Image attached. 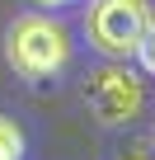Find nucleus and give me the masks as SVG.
<instances>
[{
    "label": "nucleus",
    "mask_w": 155,
    "mask_h": 160,
    "mask_svg": "<svg viewBox=\"0 0 155 160\" xmlns=\"http://www.w3.org/2000/svg\"><path fill=\"white\" fill-rule=\"evenodd\" d=\"M85 104H90V113H94L104 127H122V122H132V118L141 113V104H146V80H141L127 61H108V66H99V71L85 80Z\"/></svg>",
    "instance_id": "obj_3"
},
{
    "label": "nucleus",
    "mask_w": 155,
    "mask_h": 160,
    "mask_svg": "<svg viewBox=\"0 0 155 160\" xmlns=\"http://www.w3.org/2000/svg\"><path fill=\"white\" fill-rule=\"evenodd\" d=\"M150 24V0H90L85 38L108 61H132L141 33Z\"/></svg>",
    "instance_id": "obj_2"
},
{
    "label": "nucleus",
    "mask_w": 155,
    "mask_h": 160,
    "mask_svg": "<svg viewBox=\"0 0 155 160\" xmlns=\"http://www.w3.org/2000/svg\"><path fill=\"white\" fill-rule=\"evenodd\" d=\"M5 61L24 80H52V75H61L70 66V33H66V24H56L42 10L19 14L5 28Z\"/></svg>",
    "instance_id": "obj_1"
},
{
    "label": "nucleus",
    "mask_w": 155,
    "mask_h": 160,
    "mask_svg": "<svg viewBox=\"0 0 155 160\" xmlns=\"http://www.w3.org/2000/svg\"><path fill=\"white\" fill-rule=\"evenodd\" d=\"M136 66H141V75H155V14H150V24H146V33H141V42H136Z\"/></svg>",
    "instance_id": "obj_5"
},
{
    "label": "nucleus",
    "mask_w": 155,
    "mask_h": 160,
    "mask_svg": "<svg viewBox=\"0 0 155 160\" xmlns=\"http://www.w3.org/2000/svg\"><path fill=\"white\" fill-rule=\"evenodd\" d=\"M38 10H61V5H75V0H33Z\"/></svg>",
    "instance_id": "obj_6"
},
{
    "label": "nucleus",
    "mask_w": 155,
    "mask_h": 160,
    "mask_svg": "<svg viewBox=\"0 0 155 160\" xmlns=\"http://www.w3.org/2000/svg\"><path fill=\"white\" fill-rule=\"evenodd\" d=\"M150 151H155V132H150Z\"/></svg>",
    "instance_id": "obj_7"
},
{
    "label": "nucleus",
    "mask_w": 155,
    "mask_h": 160,
    "mask_svg": "<svg viewBox=\"0 0 155 160\" xmlns=\"http://www.w3.org/2000/svg\"><path fill=\"white\" fill-rule=\"evenodd\" d=\"M0 160H24V132L5 113H0Z\"/></svg>",
    "instance_id": "obj_4"
}]
</instances>
